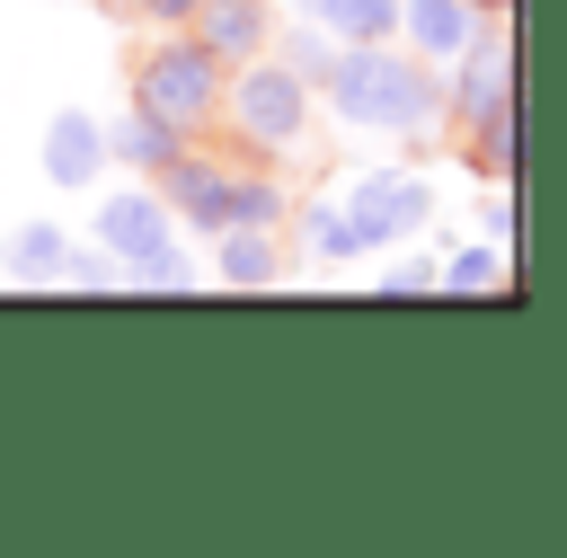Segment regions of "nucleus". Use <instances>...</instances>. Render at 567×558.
Listing matches in <instances>:
<instances>
[{"mask_svg":"<svg viewBox=\"0 0 567 558\" xmlns=\"http://www.w3.org/2000/svg\"><path fill=\"white\" fill-rule=\"evenodd\" d=\"M97 168H106V133H97L80 106H62V115L44 124V177H53V186H89Z\"/></svg>","mask_w":567,"mask_h":558,"instance_id":"nucleus-11","label":"nucleus"},{"mask_svg":"<svg viewBox=\"0 0 567 558\" xmlns=\"http://www.w3.org/2000/svg\"><path fill=\"white\" fill-rule=\"evenodd\" d=\"M151 186L168 195V213H177L186 230H204V239H213V230H230V221H239V186H248V168H230V159H213L204 142H186Z\"/></svg>","mask_w":567,"mask_h":558,"instance_id":"nucleus-5","label":"nucleus"},{"mask_svg":"<svg viewBox=\"0 0 567 558\" xmlns=\"http://www.w3.org/2000/svg\"><path fill=\"white\" fill-rule=\"evenodd\" d=\"M452 71H461V89H452L461 133H478L487 115H505V106H514V53H505V35H470V53H461Z\"/></svg>","mask_w":567,"mask_h":558,"instance_id":"nucleus-6","label":"nucleus"},{"mask_svg":"<svg viewBox=\"0 0 567 558\" xmlns=\"http://www.w3.org/2000/svg\"><path fill=\"white\" fill-rule=\"evenodd\" d=\"M106 151H115V159H133L142 177H159V168H168V159L186 151V133H177V124H159L151 106H133V115H124V133H115Z\"/></svg>","mask_w":567,"mask_h":558,"instance_id":"nucleus-12","label":"nucleus"},{"mask_svg":"<svg viewBox=\"0 0 567 558\" xmlns=\"http://www.w3.org/2000/svg\"><path fill=\"white\" fill-rule=\"evenodd\" d=\"M97 239L124 257V266H142V257H159L168 248V195L142 177V186H124V195H106L97 204Z\"/></svg>","mask_w":567,"mask_h":558,"instance_id":"nucleus-7","label":"nucleus"},{"mask_svg":"<svg viewBox=\"0 0 567 558\" xmlns=\"http://www.w3.org/2000/svg\"><path fill=\"white\" fill-rule=\"evenodd\" d=\"M221 89H230V62H221L195 27H159V44L133 62V106H151V115L177 124L186 142H213Z\"/></svg>","mask_w":567,"mask_h":558,"instance_id":"nucleus-2","label":"nucleus"},{"mask_svg":"<svg viewBox=\"0 0 567 558\" xmlns=\"http://www.w3.org/2000/svg\"><path fill=\"white\" fill-rule=\"evenodd\" d=\"M496 283H505V257L496 248H461L452 275H443V292H496Z\"/></svg>","mask_w":567,"mask_h":558,"instance_id":"nucleus-15","label":"nucleus"},{"mask_svg":"<svg viewBox=\"0 0 567 558\" xmlns=\"http://www.w3.org/2000/svg\"><path fill=\"white\" fill-rule=\"evenodd\" d=\"M399 35H408L425 62H461L470 35H478V9H470V0H399Z\"/></svg>","mask_w":567,"mask_h":558,"instance_id":"nucleus-10","label":"nucleus"},{"mask_svg":"<svg viewBox=\"0 0 567 558\" xmlns=\"http://www.w3.org/2000/svg\"><path fill=\"white\" fill-rule=\"evenodd\" d=\"M372 292H381V301H416V292H443V275H434V266H390Z\"/></svg>","mask_w":567,"mask_h":558,"instance_id":"nucleus-17","label":"nucleus"},{"mask_svg":"<svg viewBox=\"0 0 567 558\" xmlns=\"http://www.w3.org/2000/svg\"><path fill=\"white\" fill-rule=\"evenodd\" d=\"M310 71H292L284 53H248V62H230V89H221V133H239V151L248 159H284V151H301V133H310Z\"/></svg>","mask_w":567,"mask_h":558,"instance_id":"nucleus-3","label":"nucleus"},{"mask_svg":"<svg viewBox=\"0 0 567 558\" xmlns=\"http://www.w3.org/2000/svg\"><path fill=\"white\" fill-rule=\"evenodd\" d=\"M124 283H133V292H186L195 266H186L177 248H159V257H142V266H124Z\"/></svg>","mask_w":567,"mask_h":558,"instance_id":"nucleus-16","label":"nucleus"},{"mask_svg":"<svg viewBox=\"0 0 567 558\" xmlns=\"http://www.w3.org/2000/svg\"><path fill=\"white\" fill-rule=\"evenodd\" d=\"M337 44H372V35H399V0H301Z\"/></svg>","mask_w":567,"mask_h":558,"instance_id":"nucleus-13","label":"nucleus"},{"mask_svg":"<svg viewBox=\"0 0 567 558\" xmlns=\"http://www.w3.org/2000/svg\"><path fill=\"white\" fill-rule=\"evenodd\" d=\"M213 275L239 283V292L284 283V230H266V221H230V230H213Z\"/></svg>","mask_w":567,"mask_h":558,"instance_id":"nucleus-8","label":"nucleus"},{"mask_svg":"<svg viewBox=\"0 0 567 558\" xmlns=\"http://www.w3.org/2000/svg\"><path fill=\"white\" fill-rule=\"evenodd\" d=\"M9 266H18V275H62V266H71V239H62L53 221H27V230L9 239Z\"/></svg>","mask_w":567,"mask_h":558,"instance_id":"nucleus-14","label":"nucleus"},{"mask_svg":"<svg viewBox=\"0 0 567 558\" xmlns=\"http://www.w3.org/2000/svg\"><path fill=\"white\" fill-rule=\"evenodd\" d=\"M425 213H434V186H425V177H408V168H372V177H354L337 204H310L301 230H310L319 257H363V248L416 230Z\"/></svg>","mask_w":567,"mask_h":558,"instance_id":"nucleus-4","label":"nucleus"},{"mask_svg":"<svg viewBox=\"0 0 567 558\" xmlns=\"http://www.w3.org/2000/svg\"><path fill=\"white\" fill-rule=\"evenodd\" d=\"M115 18H151V27H186L195 18V0H106Z\"/></svg>","mask_w":567,"mask_h":558,"instance_id":"nucleus-18","label":"nucleus"},{"mask_svg":"<svg viewBox=\"0 0 567 558\" xmlns=\"http://www.w3.org/2000/svg\"><path fill=\"white\" fill-rule=\"evenodd\" d=\"M319 97H328V115L337 124H354V133H425L434 115H443V80H434V62L408 44H390V35H372V44H337L328 53V71H319Z\"/></svg>","mask_w":567,"mask_h":558,"instance_id":"nucleus-1","label":"nucleus"},{"mask_svg":"<svg viewBox=\"0 0 567 558\" xmlns=\"http://www.w3.org/2000/svg\"><path fill=\"white\" fill-rule=\"evenodd\" d=\"M221 62H248V53H266L275 44V9L266 0H195V18H186Z\"/></svg>","mask_w":567,"mask_h":558,"instance_id":"nucleus-9","label":"nucleus"}]
</instances>
